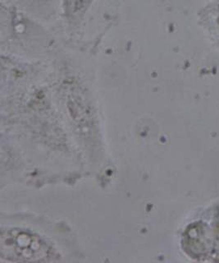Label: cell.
<instances>
[{"instance_id": "6da1fadb", "label": "cell", "mask_w": 219, "mask_h": 263, "mask_svg": "<svg viewBox=\"0 0 219 263\" xmlns=\"http://www.w3.org/2000/svg\"><path fill=\"white\" fill-rule=\"evenodd\" d=\"M1 256L8 261H45L53 260L51 247L34 234L21 230H3Z\"/></svg>"}, {"instance_id": "7a4b0ae2", "label": "cell", "mask_w": 219, "mask_h": 263, "mask_svg": "<svg viewBox=\"0 0 219 263\" xmlns=\"http://www.w3.org/2000/svg\"><path fill=\"white\" fill-rule=\"evenodd\" d=\"M92 0H64V10L68 16H78L88 8Z\"/></svg>"}]
</instances>
